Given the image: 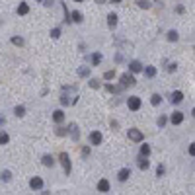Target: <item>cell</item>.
Here are the masks:
<instances>
[{"instance_id":"1f68e13d","label":"cell","mask_w":195,"mask_h":195,"mask_svg":"<svg viewBox=\"0 0 195 195\" xmlns=\"http://www.w3.org/2000/svg\"><path fill=\"white\" fill-rule=\"evenodd\" d=\"M59 35H61V30H59V27H55V30L51 31V37H53V39H57Z\"/></svg>"},{"instance_id":"4316f807","label":"cell","mask_w":195,"mask_h":195,"mask_svg":"<svg viewBox=\"0 0 195 195\" xmlns=\"http://www.w3.org/2000/svg\"><path fill=\"white\" fill-rule=\"evenodd\" d=\"M8 141H10V137L6 135V133H2V135H0V144H6Z\"/></svg>"},{"instance_id":"8992f818","label":"cell","mask_w":195,"mask_h":195,"mask_svg":"<svg viewBox=\"0 0 195 195\" xmlns=\"http://www.w3.org/2000/svg\"><path fill=\"white\" fill-rule=\"evenodd\" d=\"M30 185H31V189H43V179L41 178H31Z\"/></svg>"},{"instance_id":"e575fe53","label":"cell","mask_w":195,"mask_h":195,"mask_svg":"<svg viewBox=\"0 0 195 195\" xmlns=\"http://www.w3.org/2000/svg\"><path fill=\"white\" fill-rule=\"evenodd\" d=\"M156 174H158V176H162V174H164V166H162V164H158V168H156Z\"/></svg>"},{"instance_id":"8fae6325","label":"cell","mask_w":195,"mask_h":195,"mask_svg":"<svg viewBox=\"0 0 195 195\" xmlns=\"http://www.w3.org/2000/svg\"><path fill=\"white\" fill-rule=\"evenodd\" d=\"M53 121H55V123H63V121H64V113H63L61 109H57V111L53 113Z\"/></svg>"},{"instance_id":"ba28073f","label":"cell","mask_w":195,"mask_h":195,"mask_svg":"<svg viewBox=\"0 0 195 195\" xmlns=\"http://www.w3.org/2000/svg\"><path fill=\"white\" fill-rule=\"evenodd\" d=\"M129 176H131V170H129V168H123V170H119V182H127V179H129Z\"/></svg>"},{"instance_id":"60d3db41","label":"cell","mask_w":195,"mask_h":195,"mask_svg":"<svg viewBox=\"0 0 195 195\" xmlns=\"http://www.w3.org/2000/svg\"><path fill=\"white\" fill-rule=\"evenodd\" d=\"M193 117H195V107H193Z\"/></svg>"},{"instance_id":"836d02e7","label":"cell","mask_w":195,"mask_h":195,"mask_svg":"<svg viewBox=\"0 0 195 195\" xmlns=\"http://www.w3.org/2000/svg\"><path fill=\"white\" fill-rule=\"evenodd\" d=\"M158 125H160V127L166 125V117H164V115H160V117H158Z\"/></svg>"},{"instance_id":"f35d334b","label":"cell","mask_w":195,"mask_h":195,"mask_svg":"<svg viewBox=\"0 0 195 195\" xmlns=\"http://www.w3.org/2000/svg\"><path fill=\"white\" fill-rule=\"evenodd\" d=\"M111 2H115V4H119V2H121V0H111Z\"/></svg>"},{"instance_id":"7402d4cb","label":"cell","mask_w":195,"mask_h":195,"mask_svg":"<svg viewBox=\"0 0 195 195\" xmlns=\"http://www.w3.org/2000/svg\"><path fill=\"white\" fill-rule=\"evenodd\" d=\"M168 41H178V31H168Z\"/></svg>"},{"instance_id":"7a4b0ae2","label":"cell","mask_w":195,"mask_h":195,"mask_svg":"<svg viewBox=\"0 0 195 195\" xmlns=\"http://www.w3.org/2000/svg\"><path fill=\"white\" fill-rule=\"evenodd\" d=\"M129 139L135 141V142H141L144 137H142V133L139 131V129H129Z\"/></svg>"},{"instance_id":"4fadbf2b","label":"cell","mask_w":195,"mask_h":195,"mask_svg":"<svg viewBox=\"0 0 195 195\" xmlns=\"http://www.w3.org/2000/svg\"><path fill=\"white\" fill-rule=\"evenodd\" d=\"M27 12H30V6H27L26 2H21V4L18 6V14H20V16H26Z\"/></svg>"},{"instance_id":"7c38bea8","label":"cell","mask_w":195,"mask_h":195,"mask_svg":"<svg viewBox=\"0 0 195 195\" xmlns=\"http://www.w3.org/2000/svg\"><path fill=\"white\" fill-rule=\"evenodd\" d=\"M182 100H183V94L179 92V90L172 94V104H179V102H182Z\"/></svg>"},{"instance_id":"d590c367","label":"cell","mask_w":195,"mask_h":195,"mask_svg":"<svg viewBox=\"0 0 195 195\" xmlns=\"http://www.w3.org/2000/svg\"><path fill=\"white\" fill-rule=\"evenodd\" d=\"M189 154H191V156H195V142H193L191 146H189Z\"/></svg>"},{"instance_id":"2e32d148","label":"cell","mask_w":195,"mask_h":195,"mask_svg":"<svg viewBox=\"0 0 195 195\" xmlns=\"http://www.w3.org/2000/svg\"><path fill=\"white\" fill-rule=\"evenodd\" d=\"M68 129H70V135H72V139H74V141H78V127H76L74 123H70V125H68Z\"/></svg>"},{"instance_id":"6da1fadb","label":"cell","mask_w":195,"mask_h":195,"mask_svg":"<svg viewBox=\"0 0 195 195\" xmlns=\"http://www.w3.org/2000/svg\"><path fill=\"white\" fill-rule=\"evenodd\" d=\"M127 105H129V109H131V111H139L141 109V98L131 96V98H129V102H127Z\"/></svg>"},{"instance_id":"484cf974","label":"cell","mask_w":195,"mask_h":195,"mask_svg":"<svg viewBox=\"0 0 195 195\" xmlns=\"http://www.w3.org/2000/svg\"><path fill=\"white\" fill-rule=\"evenodd\" d=\"M78 74H80V76H88V74H90V68H86V67L82 68V67H80V68H78Z\"/></svg>"},{"instance_id":"3957f363","label":"cell","mask_w":195,"mask_h":195,"mask_svg":"<svg viewBox=\"0 0 195 195\" xmlns=\"http://www.w3.org/2000/svg\"><path fill=\"white\" fill-rule=\"evenodd\" d=\"M61 164H63L64 172H67V174H70V158H68L67 152H63V154H61Z\"/></svg>"},{"instance_id":"44dd1931","label":"cell","mask_w":195,"mask_h":195,"mask_svg":"<svg viewBox=\"0 0 195 195\" xmlns=\"http://www.w3.org/2000/svg\"><path fill=\"white\" fill-rule=\"evenodd\" d=\"M137 4H139V8H144V10L150 8V2H148V0H139Z\"/></svg>"},{"instance_id":"cb8c5ba5","label":"cell","mask_w":195,"mask_h":195,"mask_svg":"<svg viewBox=\"0 0 195 195\" xmlns=\"http://www.w3.org/2000/svg\"><path fill=\"white\" fill-rule=\"evenodd\" d=\"M139 168H141V170H146V168H148V160H146V158L139 160Z\"/></svg>"},{"instance_id":"74e56055","label":"cell","mask_w":195,"mask_h":195,"mask_svg":"<svg viewBox=\"0 0 195 195\" xmlns=\"http://www.w3.org/2000/svg\"><path fill=\"white\" fill-rule=\"evenodd\" d=\"M82 154H84V156H88V154H90V148H88V146H84V148H82Z\"/></svg>"},{"instance_id":"52a82bcc","label":"cell","mask_w":195,"mask_h":195,"mask_svg":"<svg viewBox=\"0 0 195 195\" xmlns=\"http://www.w3.org/2000/svg\"><path fill=\"white\" fill-rule=\"evenodd\" d=\"M98 191H102V193L109 191V182H107V179H100L98 182Z\"/></svg>"},{"instance_id":"ac0fdd59","label":"cell","mask_w":195,"mask_h":195,"mask_svg":"<svg viewBox=\"0 0 195 195\" xmlns=\"http://www.w3.org/2000/svg\"><path fill=\"white\" fill-rule=\"evenodd\" d=\"M144 74H146L148 78H154L156 76V68L154 67H146V68H144Z\"/></svg>"},{"instance_id":"f1b7e54d","label":"cell","mask_w":195,"mask_h":195,"mask_svg":"<svg viewBox=\"0 0 195 195\" xmlns=\"http://www.w3.org/2000/svg\"><path fill=\"white\" fill-rule=\"evenodd\" d=\"M10 178H12V174H10L8 170H4V172H2V182H8Z\"/></svg>"},{"instance_id":"8d00e7d4","label":"cell","mask_w":195,"mask_h":195,"mask_svg":"<svg viewBox=\"0 0 195 195\" xmlns=\"http://www.w3.org/2000/svg\"><path fill=\"white\" fill-rule=\"evenodd\" d=\"M61 104H63V105H67V104H68V98H67V96H63V98H61Z\"/></svg>"},{"instance_id":"f546056e","label":"cell","mask_w":195,"mask_h":195,"mask_svg":"<svg viewBox=\"0 0 195 195\" xmlns=\"http://www.w3.org/2000/svg\"><path fill=\"white\" fill-rule=\"evenodd\" d=\"M12 43H14V45H24V39H21V37H12Z\"/></svg>"},{"instance_id":"5b68a950","label":"cell","mask_w":195,"mask_h":195,"mask_svg":"<svg viewBox=\"0 0 195 195\" xmlns=\"http://www.w3.org/2000/svg\"><path fill=\"white\" fill-rule=\"evenodd\" d=\"M170 121H172L174 125H179V123L183 121V113H182V111H174V113H172V117H170Z\"/></svg>"},{"instance_id":"30bf717a","label":"cell","mask_w":195,"mask_h":195,"mask_svg":"<svg viewBox=\"0 0 195 195\" xmlns=\"http://www.w3.org/2000/svg\"><path fill=\"white\" fill-rule=\"evenodd\" d=\"M129 70H131V72H139V70H142V64L139 61H131V63H129Z\"/></svg>"},{"instance_id":"7bdbcfd3","label":"cell","mask_w":195,"mask_h":195,"mask_svg":"<svg viewBox=\"0 0 195 195\" xmlns=\"http://www.w3.org/2000/svg\"><path fill=\"white\" fill-rule=\"evenodd\" d=\"M37 2H41V0H37Z\"/></svg>"},{"instance_id":"b9f144b4","label":"cell","mask_w":195,"mask_h":195,"mask_svg":"<svg viewBox=\"0 0 195 195\" xmlns=\"http://www.w3.org/2000/svg\"><path fill=\"white\" fill-rule=\"evenodd\" d=\"M74 2H82V0H74Z\"/></svg>"},{"instance_id":"d4e9b609","label":"cell","mask_w":195,"mask_h":195,"mask_svg":"<svg viewBox=\"0 0 195 195\" xmlns=\"http://www.w3.org/2000/svg\"><path fill=\"white\" fill-rule=\"evenodd\" d=\"M14 111H16V115H18V117H21V115L26 113V107H24V105H18V107H16Z\"/></svg>"},{"instance_id":"4dcf8cb0","label":"cell","mask_w":195,"mask_h":195,"mask_svg":"<svg viewBox=\"0 0 195 195\" xmlns=\"http://www.w3.org/2000/svg\"><path fill=\"white\" fill-rule=\"evenodd\" d=\"M105 90H107V92H119L121 88H117V86H111V84H107V86H105Z\"/></svg>"},{"instance_id":"9c48e42d","label":"cell","mask_w":195,"mask_h":195,"mask_svg":"<svg viewBox=\"0 0 195 195\" xmlns=\"http://www.w3.org/2000/svg\"><path fill=\"white\" fill-rule=\"evenodd\" d=\"M90 142H92V144H100V142H102V133L94 131V133L90 135Z\"/></svg>"},{"instance_id":"5bb4252c","label":"cell","mask_w":195,"mask_h":195,"mask_svg":"<svg viewBox=\"0 0 195 195\" xmlns=\"http://www.w3.org/2000/svg\"><path fill=\"white\" fill-rule=\"evenodd\" d=\"M107 26H109L111 30L117 26V16H115V14H109V16H107Z\"/></svg>"},{"instance_id":"d6a6232c","label":"cell","mask_w":195,"mask_h":195,"mask_svg":"<svg viewBox=\"0 0 195 195\" xmlns=\"http://www.w3.org/2000/svg\"><path fill=\"white\" fill-rule=\"evenodd\" d=\"M90 86H92V88H100V82L96 80V78H92V80H90Z\"/></svg>"},{"instance_id":"9a60e30c","label":"cell","mask_w":195,"mask_h":195,"mask_svg":"<svg viewBox=\"0 0 195 195\" xmlns=\"http://www.w3.org/2000/svg\"><path fill=\"white\" fill-rule=\"evenodd\" d=\"M43 164H45V166H51V168H53V166H55V158L49 156V154H45V156H43Z\"/></svg>"},{"instance_id":"e0dca14e","label":"cell","mask_w":195,"mask_h":195,"mask_svg":"<svg viewBox=\"0 0 195 195\" xmlns=\"http://www.w3.org/2000/svg\"><path fill=\"white\" fill-rule=\"evenodd\" d=\"M70 18H72V21H76V24H80V21H82V14L78 12V10H74V12L70 14Z\"/></svg>"},{"instance_id":"d6986e66","label":"cell","mask_w":195,"mask_h":195,"mask_svg":"<svg viewBox=\"0 0 195 195\" xmlns=\"http://www.w3.org/2000/svg\"><path fill=\"white\" fill-rule=\"evenodd\" d=\"M90 61H92V64H100V63H102V55H100V53H94V55L90 57Z\"/></svg>"},{"instance_id":"603a6c76","label":"cell","mask_w":195,"mask_h":195,"mask_svg":"<svg viewBox=\"0 0 195 195\" xmlns=\"http://www.w3.org/2000/svg\"><path fill=\"white\" fill-rule=\"evenodd\" d=\"M150 102H152V105H158V104H160V102H162V98H160V94H154V96H152V100H150Z\"/></svg>"},{"instance_id":"ab89813d","label":"cell","mask_w":195,"mask_h":195,"mask_svg":"<svg viewBox=\"0 0 195 195\" xmlns=\"http://www.w3.org/2000/svg\"><path fill=\"white\" fill-rule=\"evenodd\" d=\"M96 2H98V4H102V2H105V0H96Z\"/></svg>"},{"instance_id":"277c9868","label":"cell","mask_w":195,"mask_h":195,"mask_svg":"<svg viewBox=\"0 0 195 195\" xmlns=\"http://www.w3.org/2000/svg\"><path fill=\"white\" fill-rule=\"evenodd\" d=\"M121 84H123V86H135L137 80H135L133 74H123V76H121Z\"/></svg>"},{"instance_id":"ffe728a7","label":"cell","mask_w":195,"mask_h":195,"mask_svg":"<svg viewBox=\"0 0 195 195\" xmlns=\"http://www.w3.org/2000/svg\"><path fill=\"white\" fill-rule=\"evenodd\" d=\"M141 154L142 156H148L150 154V146H148V144H141Z\"/></svg>"},{"instance_id":"83f0119b","label":"cell","mask_w":195,"mask_h":195,"mask_svg":"<svg viewBox=\"0 0 195 195\" xmlns=\"http://www.w3.org/2000/svg\"><path fill=\"white\" fill-rule=\"evenodd\" d=\"M113 76H115V70H107L105 74H104V78H105V80H111Z\"/></svg>"}]
</instances>
